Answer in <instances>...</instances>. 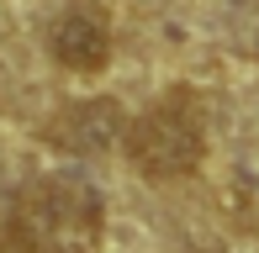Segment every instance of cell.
Segmentation results:
<instances>
[{"instance_id":"1","label":"cell","mask_w":259,"mask_h":253,"mask_svg":"<svg viewBox=\"0 0 259 253\" xmlns=\"http://www.w3.org/2000/svg\"><path fill=\"white\" fill-rule=\"evenodd\" d=\"M101 195L85 179H42L16 201V253H96Z\"/></svg>"},{"instance_id":"2","label":"cell","mask_w":259,"mask_h":253,"mask_svg":"<svg viewBox=\"0 0 259 253\" xmlns=\"http://www.w3.org/2000/svg\"><path fill=\"white\" fill-rule=\"evenodd\" d=\"M127 158L148 179H185L206 158V126L191 95H169L127 126Z\"/></svg>"},{"instance_id":"3","label":"cell","mask_w":259,"mask_h":253,"mask_svg":"<svg viewBox=\"0 0 259 253\" xmlns=\"http://www.w3.org/2000/svg\"><path fill=\"white\" fill-rule=\"evenodd\" d=\"M48 53L69 69V74H101V69L111 64V21H106L96 6L74 0V6L53 21Z\"/></svg>"},{"instance_id":"4","label":"cell","mask_w":259,"mask_h":253,"mask_svg":"<svg viewBox=\"0 0 259 253\" xmlns=\"http://www.w3.org/2000/svg\"><path fill=\"white\" fill-rule=\"evenodd\" d=\"M127 111L116 106V100H79V106H69V111H58L53 126H48V137L64 153H106V148H116L127 137Z\"/></svg>"}]
</instances>
